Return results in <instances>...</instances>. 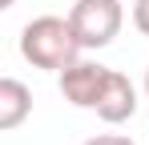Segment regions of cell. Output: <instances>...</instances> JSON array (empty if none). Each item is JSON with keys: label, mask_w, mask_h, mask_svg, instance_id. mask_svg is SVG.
<instances>
[{"label": "cell", "mask_w": 149, "mask_h": 145, "mask_svg": "<svg viewBox=\"0 0 149 145\" xmlns=\"http://www.w3.org/2000/svg\"><path fill=\"white\" fill-rule=\"evenodd\" d=\"M145 97H149V69H145Z\"/></svg>", "instance_id": "9c48e42d"}, {"label": "cell", "mask_w": 149, "mask_h": 145, "mask_svg": "<svg viewBox=\"0 0 149 145\" xmlns=\"http://www.w3.org/2000/svg\"><path fill=\"white\" fill-rule=\"evenodd\" d=\"M28 113H32V89L16 77H4L0 81V129L4 133L20 129Z\"/></svg>", "instance_id": "5b68a950"}, {"label": "cell", "mask_w": 149, "mask_h": 145, "mask_svg": "<svg viewBox=\"0 0 149 145\" xmlns=\"http://www.w3.org/2000/svg\"><path fill=\"white\" fill-rule=\"evenodd\" d=\"M133 24L141 36H149V0H133Z\"/></svg>", "instance_id": "8992f818"}, {"label": "cell", "mask_w": 149, "mask_h": 145, "mask_svg": "<svg viewBox=\"0 0 149 145\" xmlns=\"http://www.w3.org/2000/svg\"><path fill=\"white\" fill-rule=\"evenodd\" d=\"M105 77L109 69L97 65V61H73L69 69H61V93L69 105L77 109H97V97L105 89Z\"/></svg>", "instance_id": "3957f363"}, {"label": "cell", "mask_w": 149, "mask_h": 145, "mask_svg": "<svg viewBox=\"0 0 149 145\" xmlns=\"http://www.w3.org/2000/svg\"><path fill=\"white\" fill-rule=\"evenodd\" d=\"M85 145H137V141L125 137V133H97V137H89Z\"/></svg>", "instance_id": "52a82bcc"}, {"label": "cell", "mask_w": 149, "mask_h": 145, "mask_svg": "<svg viewBox=\"0 0 149 145\" xmlns=\"http://www.w3.org/2000/svg\"><path fill=\"white\" fill-rule=\"evenodd\" d=\"M105 125H125V121L137 113V89H133V81L125 77V72L109 69L105 77V89L97 97V109H93Z\"/></svg>", "instance_id": "277c9868"}, {"label": "cell", "mask_w": 149, "mask_h": 145, "mask_svg": "<svg viewBox=\"0 0 149 145\" xmlns=\"http://www.w3.org/2000/svg\"><path fill=\"white\" fill-rule=\"evenodd\" d=\"M12 4H16V0H0V8H12Z\"/></svg>", "instance_id": "ba28073f"}, {"label": "cell", "mask_w": 149, "mask_h": 145, "mask_svg": "<svg viewBox=\"0 0 149 145\" xmlns=\"http://www.w3.org/2000/svg\"><path fill=\"white\" fill-rule=\"evenodd\" d=\"M81 40H77L69 16H36L24 24L20 32V56H24L32 69H69L73 61H81Z\"/></svg>", "instance_id": "6da1fadb"}, {"label": "cell", "mask_w": 149, "mask_h": 145, "mask_svg": "<svg viewBox=\"0 0 149 145\" xmlns=\"http://www.w3.org/2000/svg\"><path fill=\"white\" fill-rule=\"evenodd\" d=\"M69 24H73L81 48H105L121 32L125 8H121V0H77L69 8Z\"/></svg>", "instance_id": "7a4b0ae2"}]
</instances>
